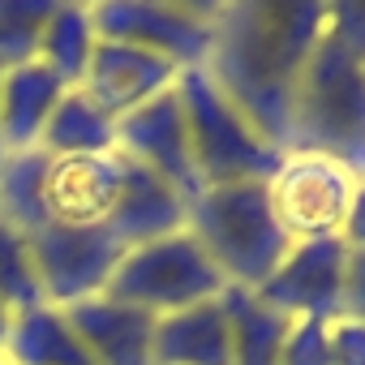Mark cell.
<instances>
[{
    "label": "cell",
    "mask_w": 365,
    "mask_h": 365,
    "mask_svg": "<svg viewBox=\"0 0 365 365\" xmlns=\"http://www.w3.org/2000/svg\"><path fill=\"white\" fill-rule=\"evenodd\" d=\"M180 108H185V129H190V150H194V172L198 185H241V180H267L279 163V146H271L224 95L220 86L202 73L190 69L176 82Z\"/></svg>",
    "instance_id": "277c9868"
},
{
    "label": "cell",
    "mask_w": 365,
    "mask_h": 365,
    "mask_svg": "<svg viewBox=\"0 0 365 365\" xmlns=\"http://www.w3.org/2000/svg\"><path fill=\"white\" fill-rule=\"evenodd\" d=\"M344 318L365 322V250H348V275H344Z\"/></svg>",
    "instance_id": "cb8c5ba5"
},
{
    "label": "cell",
    "mask_w": 365,
    "mask_h": 365,
    "mask_svg": "<svg viewBox=\"0 0 365 365\" xmlns=\"http://www.w3.org/2000/svg\"><path fill=\"white\" fill-rule=\"evenodd\" d=\"M288 150H318L365 176V0H327L292 103Z\"/></svg>",
    "instance_id": "7a4b0ae2"
},
{
    "label": "cell",
    "mask_w": 365,
    "mask_h": 365,
    "mask_svg": "<svg viewBox=\"0 0 365 365\" xmlns=\"http://www.w3.org/2000/svg\"><path fill=\"white\" fill-rule=\"evenodd\" d=\"M180 82V69L142 52V48H129V43H112V39H99L78 91L108 116V120H125L129 112L146 108L150 99L168 95L172 86Z\"/></svg>",
    "instance_id": "7c38bea8"
},
{
    "label": "cell",
    "mask_w": 365,
    "mask_h": 365,
    "mask_svg": "<svg viewBox=\"0 0 365 365\" xmlns=\"http://www.w3.org/2000/svg\"><path fill=\"white\" fill-rule=\"evenodd\" d=\"M327 0H224L215 9L202 73L279 150H288L292 103L318 48Z\"/></svg>",
    "instance_id": "6da1fadb"
},
{
    "label": "cell",
    "mask_w": 365,
    "mask_h": 365,
    "mask_svg": "<svg viewBox=\"0 0 365 365\" xmlns=\"http://www.w3.org/2000/svg\"><path fill=\"white\" fill-rule=\"evenodd\" d=\"M0 365H9V361H5V352H0Z\"/></svg>",
    "instance_id": "4316f807"
},
{
    "label": "cell",
    "mask_w": 365,
    "mask_h": 365,
    "mask_svg": "<svg viewBox=\"0 0 365 365\" xmlns=\"http://www.w3.org/2000/svg\"><path fill=\"white\" fill-rule=\"evenodd\" d=\"M9 327H14V309L0 305V348H5V339H9Z\"/></svg>",
    "instance_id": "484cf974"
},
{
    "label": "cell",
    "mask_w": 365,
    "mask_h": 365,
    "mask_svg": "<svg viewBox=\"0 0 365 365\" xmlns=\"http://www.w3.org/2000/svg\"><path fill=\"white\" fill-rule=\"evenodd\" d=\"M0 159H5V155H0Z\"/></svg>",
    "instance_id": "83f0119b"
},
{
    "label": "cell",
    "mask_w": 365,
    "mask_h": 365,
    "mask_svg": "<svg viewBox=\"0 0 365 365\" xmlns=\"http://www.w3.org/2000/svg\"><path fill=\"white\" fill-rule=\"evenodd\" d=\"M155 365H232V327L224 297L155 318Z\"/></svg>",
    "instance_id": "9a60e30c"
},
{
    "label": "cell",
    "mask_w": 365,
    "mask_h": 365,
    "mask_svg": "<svg viewBox=\"0 0 365 365\" xmlns=\"http://www.w3.org/2000/svg\"><path fill=\"white\" fill-rule=\"evenodd\" d=\"M228 327H232V365H284V339H288V318L267 309L254 292H224Z\"/></svg>",
    "instance_id": "d6986e66"
},
{
    "label": "cell",
    "mask_w": 365,
    "mask_h": 365,
    "mask_svg": "<svg viewBox=\"0 0 365 365\" xmlns=\"http://www.w3.org/2000/svg\"><path fill=\"white\" fill-rule=\"evenodd\" d=\"M65 82L48 73L39 61L0 69V155H31L39 150L43 125L65 99Z\"/></svg>",
    "instance_id": "5bb4252c"
},
{
    "label": "cell",
    "mask_w": 365,
    "mask_h": 365,
    "mask_svg": "<svg viewBox=\"0 0 365 365\" xmlns=\"http://www.w3.org/2000/svg\"><path fill=\"white\" fill-rule=\"evenodd\" d=\"M0 305L22 314V309H35V305H48L43 301V288H39V271H35V254H31V241L0 220Z\"/></svg>",
    "instance_id": "ffe728a7"
},
{
    "label": "cell",
    "mask_w": 365,
    "mask_h": 365,
    "mask_svg": "<svg viewBox=\"0 0 365 365\" xmlns=\"http://www.w3.org/2000/svg\"><path fill=\"white\" fill-rule=\"evenodd\" d=\"M5 361L9 365H91L69 314L61 305H35L14 314L9 339H5Z\"/></svg>",
    "instance_id": "2e32d148"
},
{
    "label": "cell",
    "mask_w": 365,
    "mask_h": 365,
    "mask_svg": "<svg viewBox=\"0 0 365 365\" xmlns=\"http://www.w3.org/2000/svg\"><path fill=\"white\" fill-rule=\"evenodd\" d=\"M284 365H331L327 322H292L284 339Z\"/></svg>",
    "instance_id": "7402d4cb"
},
{
    "label": "cell",
    "mask_w": 365,
    "mask_h": 365,
    "mask_svg": "<svg viewBox=\"0 0 365 365\" xmlns=\"http://www.w3.org/2000/svg\"><path fill=\"white\" fill-rule=\"evenodd\" d=\"M331 339V365H365V322L361 318H331L327 322Z\"/></svg>",
    "instance_id": "603a6c76"
},
{
    "label": "cell",
    "mask_w": 365,
    "mask_h": 365,
    "mask_svg": "<svg viewBox=\"0 0 365 365\" xmlns=\"http://www.w3.org/2000/svg\"><path fill=\"white\" fill-rule=\"evenodd\" d=\"M344 275H348L344 241L292 245L254 297L267 309L284 314L288 322H331L344 314Z\"/></svg>",
    "instance_id": "9c48e42d"
},
{
    "label": "cell",
    "mask_w": 365,
    "mask_h": 365,
    "mask_svg": "<svg viewBox=\"0 0 365 365\" xmlns=\"http://www.w3.org/2000/svg\"><path fill=\"white\" fill-rule=\"evenodd\" d=\"M56 0H0V69L31 65Z\"/></svg>",
    "instance_id": "44dd1931"
},
{
    "label": "cell",
    "mask_w": 365,
    "mask_h": 365,
    "mask_svg": "<svg viewBox=\"0 0 365 365\" xmlns=\"http://www.w3.org/2000/svg\"><path fill=\"white\" fill-rule=\"evenodd\" d=\"M91 365H155V318L112 297H91L65 309Z\"/></svg>",
    "instance_id": "4fadbf2b"
},
{
    "label": "cell",
    "mask_w": 365,
    "mask_h": 365,
    "mask_svg": "<svg viewBox=\"0 0 365 365\" xmlns=\"http://www.w3.org/2000/svg\"><path fill=\"white\" fill-rule=\"evenodd\" d=\"M99 48V31H95V18H91V5H69V0H56L48 22H43V35H39V65L48 73H56L65 86H78L91 56Z\"/></svg>",
    "instance_id": "e0dca14e"
},
{
    "label": "cell",
    "mask_w": 365,
    "mask_h": 365,
    "mask_svg": "<svg viewBox=\"0 0 365 365\" xmlns=\"http://www.w3.org/2000/svg\"><path fill=\"white\" fill-rule=\"evenodd\" d=\"M356 172L318 150H284L275 172L262 180L271 215L288 245L344 241V224L356 198Z\"/></svg>",
    "instance_id": "52a82bcc"
},
{
    "label": "cell",
    "mask_w": 365,
    "mask_h": 365,
    "mask_svg": "<svg viewBox=\"0 0 365 365\" xmlns=\"http://www.w3.org/2000/svg\"><path fill=\"white\" fill-rule=\"evenodd\" d=\"M116 150L138 163L142 172H150L155 180L180 198H194L198 172H194V150H190V129H185V108H180L176 86L159 99H150L146 108L129 112L125 120H116Z\"/></svg>",
    "instance_id": "8fae6325"
},
{
    "label": "cell",
    "mask_w": 365,
    "mask_h": 365,
    "mask_svg": "<svg viewBox=\"0 0 365 365\" xmlns=\"http://www.w3.org/2000/svg\"><path fill=\"white\" fill-rule=\"evenodd\" d=\"M215 9L220 5H198V0H99L91 5V18L99 39L142 48L190 73L211 56Z\"/></svg>",
    "instance_id": "ba28073f"
},
{
    "label": "cell",
    "mask_w": 365,
    "mask_h": 365,
    "mask_svg": "<svg viewBox=\"0 0 365 365\" xmlns=\"http://www.w3.org/2000/svg\"><path fill=\"white\" fill-rule=\"evenodd\" d=\"M224 292H228V284L220 279V271L211 267V258L185 228L125 250V258L116 262V271L103 288V297L133 305L150 318L194 309Z\"/></svg>",
    "instance_id": "5b68a950"
},
{
    "label": "cell",
    "mask_w": 365,
    "mask_h": 365,
    "mask_svg": "<svg viewBox=\"0 0 365 365\" xmlns=\"http://www.w3.org/2000/svg\"><path fill=\"white\" fill-rule=\"evenodd\" d=\"M344 245L365 250V176L356 180V198H352V211H348V224H344Z\"/></svg>",
    "instance_id": "d4e9b609"
},
{
    "label": "cell",
    "mask_w": 365,
    "mask_h": 365,
    "mask_svg": "<svg viewBox=\"0 0 365 365\" xmlns=\"http://www.w3.org/2000/svg\"><path fill=\"white\" fill-rule=\"evenodd\" d=\"M185 232L202 245L220 279L237 292H258L292 250L271 215L262 180L198 190L185 202Z\"/></svg>",
    "instance_id": "3957f363"
},
{
    "label": "cell",
    "mask_w": 365,
    "mask_h": 365,
    "mask_svg": "<svg viewBox=\"0 0 365 365\" xmlns=\"http://www.w3.org/2000/svg\"><path fill=\"white\" fill-rule=\"evenodd\" d=\"M133 180V163L120 150L52 159L39 150V185H35V224L26 228H69V232H112Z\"/></svg>",
    "instance_id": "8992f818"
},
{
    "label": "cell",
    "mask_w": 365,
    "mask_h": 365,
    "mask_svg": "<svg viewBox=\"0 0 365 365\" xmlns=\"http://www.w3.org/2000/svg\"><path fill=\"white\" fill-rule=\"evenodd\" d=\"M39 271V288L48 305H78L108 288L125 245L112 232H69V228H39L26 237Z\"/></svg>",
    "instance_id": "30bf717a"
},
{
    "label": "cell",
    "mask_w": 365,
    "mask_h": 365,
    "mask_svg": "<svg viewBox=\"0 0 365 365\" xmlns=\"http://www.w3.org/2000/svg\"><path fill=\"white\" fill-rule=\"evenodd\" d=\"M39 150L52 159H69V155H103L116 150V120H108L78 86L65 91V99L56 103V112L43 125Z\"/></svg>",
    "instance_id": "ac0fdd59"
}]
</instances>
